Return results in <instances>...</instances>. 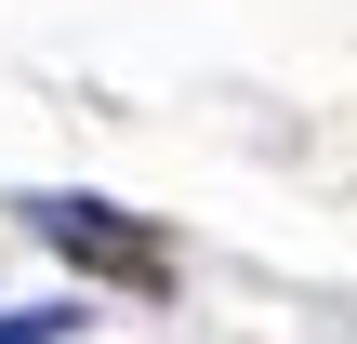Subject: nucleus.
<instances>
[{
    "label": "nucleus",
    "instance_id": "nucleus-1",
    "mask_svg": "<svg viewBox=\"0 0 357 344\" xmlns=\"http://www.w3.org/2000/svg\"><path fill=\"white\" fill-rule=\"evenodd\" d=\"M26 225L79 265V278H119V292H172V239L159 225H132V212H106V199H26Z\"/></svg>",
    "mask_w": 357,
    "mask_h": 344
},
{
    "label": "nucleus",
    "instance_id": "nucleus-2",
    "mask_svg": "<svg viewBox=\"0 0 357 344\" xmlns=\"http://www.w3.org/2000/svg\"><path fill=\"white\" fill-rule=\"evenodd\" d=\"M0 344H66V305H13V318H0Z\"/></svg>",
    "mask_w": 357,
    "mask_h": 344
}]
</instances>
